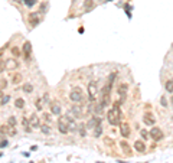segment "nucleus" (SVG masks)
<instances>
[{
	"mask_svg": "<svg viewBox=\"0 0 173 163\" xmlns=\"http://www.w3.org/2000/svg\"><path fill=\"white\" fill-rule=\"evenodd\" d=\"M10 101V95H5V94H0V106H6Z\"/></svg>",
	"mask_w": 173,
	"mask_h": 163,
	"instance_id": "b1692460",
	"label": "nucleus"
},
{
	"mask_svg": "<svg viewBox=\"0 0 173 163\" xmlns=\"http://www.w3.org/2000/svg\"><path fill=\"white\" fill-rule=\"evenodd\" d=\"M127 91H128V85H127V84H120V85H118V95L121 97V100L126 98Z\"/></svg>",
	"mask_w": 173,
	"mask_h": 163,
	"instance_id": "4468645a",
	"label": "nucleus"
},
{
	"mask_svg": "<svg viewBox=\"0 0 173 163\" xmlns=\"http://www.w3.org/2000/svg\"><path fill=\"white\" fill-rule=\"evenodd\" d=\"M2 84H0V88H5V87H7V81H6V80H2Z\"/></svg>",
	"mask_w": 173,
	"mask_h": 163,
	"instance_id": "a19ab883",
	"label": "nucleus"
},
{
	"mask_svg": "<svg viewBox=\"0 0 173 163\" xmlns=\"http://www.w3.org/2000/svg\"><path fill=\"white\" fill-rule=\"evenodd\" d=\"M143 121H144V124H147V126H155L156 118L151 113H144V115H143Z\"/></svg>",
	"mask_w": 173,
	"mask_h": 163,
	"instance_id": "6e6552de",
	"label": "nucleus"
},
{
	"mask_svg": "<svg viewBox=\"0 0 173 163\" xmlns=\"http://www.w3.org/2000/svg\"><path fill=\"white\" fill-rule=\"evenodd\" d=\"M111 85L112 84H107V85L104 87L103 90H101V95H110V92H111Z\"/></svg>",
	"mask_w": 173,
	"mask_h": 163,
	"instance_id": "393cba45",
	"label": "nucleus"
},
{
	"mask_svg": "<svg viewBox=\"0 0 173 163\" xmlns=\"http://www.w3.org/2000/svg\"><path fill=\"white\" fill-rule=\"evenodd\" d=\"M64 120H65V123H66V126H68V130H69V131H75V130H77V127H78V126H77V123H75V118L71 114L66 115Z\"/></svg>",
	"mask_w": 173,
	"mask_h": 163,
	"instance_id": "423d86ee",
	"label": "nucleus"
},
{
	"mask_svg": "<svg viewBox=\"0 0 173 163\" xmlns=\"http://www.w3.org/2000/svg\"><path fill=\"white\" fill-rule=\"evenodd\" d=\"M105 144H112V140H111V139H110V140L105 139Z\"/></svg>",
	"mask_w": 173,
	"mask_h": 163,
	"instance_id": "37998d69",
	"label": "nucleus"
},
{
	"mask_svg": "<svg viewBox=\"0 0 173 163\" xmlns=\"http://www.w3.org/2000/svg\"><path fill=\"white\" fill-rule=\"evenodd\" d=\"M13 84H19V82H22V75L20 74H14L13 75Z\"/></svg>",
	"mask_w": 173,
	"mask_h": 163,
	"instance_id": "c756f323",
	"label": "nucleus"
},
{
	"mask_svg": "<svg viewBox=\"0 0 173 163\" xmlns=\"http://www.w3.org/2000/svg\"><path fill=\"white\" fill-rule=\"evenodd\" d=\"M22 126H23L25 131H28V133L32 130V127H30V124H29V118H28V117H23V118H22Z\"/></svg>",
	"mask_w": 173,
	"mask_h": 163,
	"instance_id": "aec40b11",
	"label": "nucleus"
},
{
	"mask_svg": "<svg viewBox=\"0 0 173 163\" xmlns=\"http://www.w3.org/2000/svg\"><path fill=\"white\" fill-rule=\"evenodd\" d=\"M150 137H151L153 140H156V142H160L164 136H163V131H162L159 127H153L151 131H150Z\"/></svg>",
	"mask_w": 173,
	"mask_h": 163,
	"instance_id": "20e7f679",
	"label": "nucleus"
},
{
	"mask_svg": "<svg viewBox=\"0 0 173 163\" xmlns=\"http://www.w3.org/2000/svg\"><path fill=\"white\" fill-rule=\"evenodd\" d=\"M58 130L61 131L62 134H66L69 130H68V126H66V123H65V120L64 118H59L58 120Z\"/></svg>",
	"mask_w": 173,
	"mask_h": 163,
	"instance_id": "ddd939ff",
	"label": "nucleus"
},
{
	"mask_svg": "<svg viewBox=\"0 0 173 163\" xmlns=\"http://www.w3.org/2000/svg\"><path fill=\"white\" fill-rule=\"evenodd\" d=\"M51 111L53 115H59L61 114V104L59 103H51Z\"/></svg>",
	"mask_w": 173,
	"mask_h": 163,
	"instance_id": "2eb2a0df",
	"label": "nucleus"
},
{
	"mask_svg": "<svg viewBox=\"0 0 173 163\" xmlns=\"http://www.w3.org/2000/svg\"><path fill=\"white\" fill-rule=\"evenodd\" d=\"M39 22H41V19H39V14L37 13H30L29 14V23L32 25V26H37Z\"/></svg>",
	"mask_w": 173,
	"mask_h": 163,
	"instance_id": "dca6fc26",
	"label": "nucleus"
},
{
	"mask_svg": "<svg viewBox=\"0 0 173 163\" xmlns=\"http://www.w3.org/2000/svg\"><path fill=\"white\" fill-rule=\"evenodd\" d=\"M120 146H121V149L124 150V153H126L127 156H130V154H131V147H130V146H128L126 142H121V143H120Z\"/></svg>",
	"mask_w": 173,
	"mask_h": 163,
	"instance_id": "412c9836",
	"label": "nucleus"
},
{
	"mask_svg": "<svg viewBox=\"0 0 173 163\" xmlns=\"http://www.w3.org/2000/svg\"><path fill=\"white\" fill-rule=\"evenodd\" d=\"M172 103H173V98H172Z\"/></svg>",
	"mask_w": 173,
	"mask_h": 163,
	"instance_id": "49530a36",
	"label": "nucleus"
},
{
	"mask_svg": "<svg viewBox=\"0 0 173 163\" xmlns=\"http://www.w3.org/2000/svg\"><path fill=\"white\" fill-rule=\"evenodd\" d=\"M7 144H9V142L6 139H2L0 140V149H3V147H7Z\"/></svg>",
	"mask_w": 173,
	"mask_h": 163,
	"instance_id": "e433bc0d",
	"label": "nucleus"
},
{
	"mask_svg": "<svg viewBox=\"0 0 173 163\" xmlns=\"http://www.w3.org/2000/svg\"><path fill=\"white\" fill-rule=\"evenodd\" d=\"M7 124L13 126V127H16V126H18V120H16V117H14V115H10L9 118H7Z\"/></svg>",
	"mask_w": 173,
	"mask_h": 163,
	"instance_id": "bb28decb",
	"label": "nucleus"
},
{
	"mask_svg": "<svg viewBox=\"0 0 173 163\" xmlns=\"http://www.w3.org/2000/svg\"><path fill=\"white\" fill-rule=\"evenodd\" d=\"M74 118H80V117H82V110H81L80 106H72V108H71V113H69Z\"/></svg>",
	"mask_w": 173,
	"mask_h": 163,
	"instance_id": "f8f14e48",
	"label": "nucleus"
},
{
	"mask_svg": "<svg viewBox=\"0 0 173 163\" xmlns=\"http://www.w3.org/2000/svg\"><path fill=\"white\" fill-rule=\"evenodd\" d=\"M166 91L167 92H172L173 94V80H169V81H166Z\"/></svg>",
	"mask_w": 173,
	"mask_h": 163,
	"instance_id": "cd10ccee",
	"label": "nucleus"
},
{
	"mask_svg": "<svg viewBox=\"0 0 173 163\" xmlns=\"http://www.w3.org/2000/svg\"><path fill=\"white\" fill-rule=\"evenodd\" d=\"M23 56H25L26 61H29L30 56H32V43L30 42H25L23 43Z\"/></svg>",
	"mask_w": 173,
	"mask_h": 163,
	"instance_id": "0eeeda50",
	"label": "nucleus"
},
{
	"mask_svg": "<svg viewBox=\"0 0 173 163\" xmlns=\"http://www.w3.org/2000/svg\"><path fill=\"white\" fill-rule=\"evenodd\" d=\"M43 120L46 121V124H49V123H51V121H52V117H51V114H48V113H45V114H43Z\"/></svg>",
	"mask_w": 173,
	"mask_h": 163,
	"instance_id": "f704fd0d",
	"label": "nucleus"
},
{
	"mask_svg": "<svg viewBox=\"0 0 173 163\" xmlns=\"http://www.w3.org/2000/svg\"><path fill=\"white\" fill-rule=\"evenodd\" d=\"M98 124H101V118H100L98 115H94L92 118H91L85 126H87V129H95Z\"/></svg>",
	"mask_w": 173,
	"mask_h": 163,
	"instance_id": "1a4fd4ad",
	"label": "nucleus"
},
{
	"mask_svg": "<svg viewBox=\"0 0 173 163\" xmlns=\"http://www.w3.org/2000/svg\"><path fill=\"white\" fill-rule=\"evenodd\" d=\"M46 9H48V5L46 3H42L41 7H39V12H41V13H46Z\"/></svg>",
	"mask_w": 173,
	"mask_h": 163,
	"instance_id": "c9c22d12",
	"label": "nucleus"
},
{
	"mask_svg": "<svg viewBox=\"0 0 173 163\" xmlns=\"http://www.w3.org/2000/svg\"><path fill=\"white\" fill-rule=\"evenodd\" d=\"M84 7L87 12H91V10L95 7V3H94V0H85L84 2Z\"/></svg>",
	"mask_w": 173,
	"mask_h": 163,
	"instance_id": "6ab92c4d",
	"label": "nucleus"
},
{
	"mask_svg": "<svg viewBox=\"0 0 173 163\" xmlns=\"http://www.w3.org/2000/svg\"><path fill=\"white\" fill-rule=\"evenodd\" d=\"M120 101H116L114 103V106H112V108L110 111H108L107 114V120L110 124L112 126H117L120 124V120H121V110H120Z\"/></svg>",
	"mask_w": 173,
	"mask_h": 163,
	"instance_id": "f257e3e1",
	"label": "nucleus"
},
{
	"mask_svg": "<svg viewBox=\"0 0 173 163\" xmlns=\"http://www.w3.org/2000/svg\"><path fill=\"white\" fill-rule=\"evenodd\" d=\"M116 78V74H111L110 77H108V84H112V80Z\"/></svg>",
	"mask_w": 173,
	"mask_h": 163,
	"instance_id": "ea45409f",
	"label": "nucleus"
},
{
	"mask_svg": "<svg viewBox=\"0 0 173 163\" xmlns=\"http://www.w3.org/2000/svg\"><path fill=\"white\" fill-rule=\"evenodd\" d=\"M12 55H13L14 58H19V55H20V51H19L18 46H13V48H12Z\"/></svg>",
	"mask_w": 173,
	"mask_h": 163,
	"instance_id": "473e14b6",
	"label": "nucleus"
},
{
	"mask_svg": "<svg viewBox=\"0 0 173 163\" xmlns=\"http://www.w3.org/2000/svg\"><path fill=\"white\" fill-rule=\"evenodd\" d=\"M25 6H28V7H32V6L36 5V0H22Z\"/></svg>",
	"mask_w": 173,
	"mask_h": 163,
	"instance_id": "c85d7f7f",
	"label": "nucleus"
},
{
	"mask_svg": "<svg viewBox=\"0 0 173 163\" xmlns=\"http://www.w3.org/2000/svg\"><path fill=\"white\" fill-rule=\"evenodd\" d=\"M69 98L72 103H80V101H82V98H84V94H82V90H81L80 87H75V88H72L69 92Z\"/></svg>",
	"mask_w": 173,
	"mask_h": 163,
	"instance_id": "f03ea898",
	"label": "nucleus"
},
{
	"mask_svg": "<svg viewBox=\"0 0 173 163\" xmlns=\"http://www.w3.org/2000/svg\"><path fill=\"white\" fill-rule=\"evenodd\" d=\"M39 129H41V131H42L43 134H51V127L48 124H41Z\"/></svg>",
	"mask_w": 173,
	"mask_h": 163,
	"instance_id": "a878e982",
	"label": "nucleus"
},
{
	"mask_svg": "<svg viewBox=\"0 0 173 163\" xmlns=\"http://www.w3.org/2000/svg\"><path fill=\"white\" fill-rule=\"evenodd\" d=\"M35 104H36V108H37V110H42V108H43V100H41V98H37Z\"/></svg>",
	"mask_w": 173,
	"mask_h": 163,
	"instance_id": "72a5a7b5",
	"label": "nucleus"
},
{
	"mask_svg": "<svg viewBox=\"0 0 173 163\" xmlns=\"http://www.w3.org/2000/svg\"><path fill=\"white\" fill-rule=\"evenodd\" d=\"M134 149H136L137 152H140V153L146 152V144H144V142H141V140H136V142H134Z\"/></svg>",
	"mask_w": 173,
	"mask_h": 163,
	"instance_id": "f3484780",
	"label": "nucleus"
},
{
	"mask_svg": "<svg viewBox=\"0 0 173 163\" xmlns=\"http://www.w3.org/2000/svg\"><path fill=\"white\" fill-rule=\"evenodd\" d=\"M22 90H23V92H26V94H30V92H33V85L29 84V82H26V84H23Z\"/></svg>",
	"mask_w": 173,
	"mask_h": 163,
	"instance_id": "4be33fe9",
	"label": "nucleus"
},
{
	"mask_svg": "<svg viewBox=\"0 0 173 163\" xmlns=\"http://www.w3.org/2000/svg\"><path fill=\"white\" fill-rule=\"evenodd\" d=\"M6 69V61H0V72H3Z\"/></svg>",
	"mask_w": 173,
	"mask_h": 163,
	"instance_id": "4c0bfd02",
	"label": "nucleus"
},
{
	"mask_svg": "<svg viewBox=\"0 0 173 163\" xmlns=\"http://www.w3.org/2000/svg\"><path fill=\"white\" fill-rule=\"evenodd\" d=\"M120 134H121L123 137H128V136H130V126L123 124L121 127H120Z\"/></svg>",
	"mask_w": 173,
	"mask_h": 163,
	"instance_id": "a211bd4d",
	"label": "nucleus"
},
{
	"mask_svg": "<svg viewBox=\"0 0 173 163\" xmlns=\"http://www.w3.org/2000/svg\"><path fill=\"white\" fill-rule=\"evenodd\" d=\"M85 129H87V126H85V124H80L78 127H77V130L80 131L81 136H85Z\"/></svg>",
	"mask_w": 173,
	"mask_h": 163,
	"instance_id": "7c9ffc66",
	"label": "nucleus"
},
{
	"mask_svg": "<svg viewBox=\"0 0 173 163\" xmlns=\"http://www.w3.org/2000/svg\"><path fill=\"white\" fill-rule=\"evenodd\" d=\"M18 68H19L18 59H14V58L6 59V69H18Z\"/></svg>",
	"mask_w": 173,
	"mask_h": 163,
	"instance_id": "9d476101",
	"label": "nucleus"
},
{
	"mask_svg": "<svg viewBox=\"0 0 173 163\" xmlns=\"http://www.w3.org/2000/svg\"><path fill=\"white\" fill-rule=\"evenodd\" d=\"M141 137H143V139H147V137H149V133H147V131H146V130H141Z\"/></svg>",
	"mask_w": 173,
	"mask_h": 163,
	"instance_id": "58836bf2",
	"label": "nucleus"
},
{
	"mask_svg": "<svg viewBox=\"0 0 173 163\" xmlns=\"http://www.w3.org/2000/svg\"><path fill=\"white\" fill-rule=\"evenodd\" d=\"M29 124H30V127H32V129H39V127H41V120H39V115L35 114V113L29 115Z\"/></svg>",
	"mask_w": 173,
	"mask_h": 163,
	"instance_id": "39448f33",
	"label": "nucleus"
},
{
	"mask_svg": "<svg viewBox=\"0 0 173 163\" xmlns=\"http://www.w3.org/2000/svg\"><path fill=\"white\" fill-rule=\"evenodd\" d=\"M97 92H98V85H97V82H95V81H89V84H88V97H89V100H91V101L95 100Z\"/></svg>",
	"mask_w": 173,
	"mask_h": 163,
	"instance_id": "7ed1b4c3",
	"label": "nucleus"
},
{
	"mask_svg": "<svg viewBox=\"0 0 173 163\" xmlns=\"http://www.w3.org/2000/svg\"><path fill=\"white\" fill-rule=\"evenodd\" d=\"M97 163H103V162H97Z\"/></svg>",
	"mask_w": 173,
	"mask_h": 163,
	"instance_id": "a18cd8bd",
	"label": "nucleus"
},
{
	"mask_svg": "<svg viewBox=\"0 0 173 163\" xmlns=\"http://www.w3.org/2000/svg\"><path fill=\"white\" fill-rule=\"evenodd\" d=\"M0 129L5 131V134H7V136H16V127H13V126H0Z\"/></svg>",
	"mask_w": 173,
	"mask_h": 163,
	"instance_id": "9b49d317",
	"label": "nucleus"
},
{
	"mask_svg": "<svg viewBox=\"0 0 173 163\" xmlns=\"http://www.w3.org/2000/svg\"><path fill=\"white\" fill-rule=\"evenodd\" d=\"M14 107L19 108V110H22V108L25 107V100L23 98H16V101H14Z\"/></svg>",
	"mask_w": 173,
	"mask_h": 163,
	"instance_id": "5701e85b",
	"label": "nucleus"
},
{
	"mask_svg": "<svg viewBox=\"0 0 173 163\" xmlns=\"http://www.w3.org/2000/svg\"><path fill=\"white\" fill-rule=\"evenodd\" d=\"M5 131H3V130H2V129H0V139H5Z\"/></svg>",
	"mask_w": 173,
	"mask_h": 163,
	"instance_id": "79ce46f5",
	"label": "nucleus"
},
{
	"mask_svg": "<svg viewBox=\"0 0 173 163\" xmlns=\"http://www.w3.org/2000/svg\"><path fill=\"white\" fill-rule=\"evenodd\" d=\"M101 133H103V129H101V126H97V127H95V130H94V136H95V137H98V136H101Z\"/></svg>",
	"mask_w": 173,
	"mask_h": 163,
	"instance_id": "2f4dec72",
	"label": "nucleus"
},
{
	"mask_svg": "<svg viewBox=\"0 0 173 163\" xmlns=\"http://www.w3.org/2000/svg\"><path fill=\"white\" fill-rule=\"evenodd\" d=\"M162 104H163V106H164V107L167 106V104H166V98H164V97H163V98H162Z\"/></svg>",
	"mask_w": 173,
	"mask_h": 163,
	"instance_id": "c03bdc74",
	"label": "nucleus"
}]
</instances>
